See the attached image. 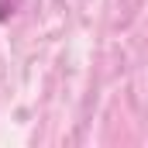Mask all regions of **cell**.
<instances>
[{"instance_id": "obj_1", "label": "cell", "mask_w": 148, "mask_h": 148, "mask_svg": "<svg viewBox=\"0 0 148 148\" xmlns=\"http://www.w3.org/2000/svg\"><path fill=\"white\" fill-rule=\"evenodd\" d=\"M17 3H21V0H0V24L14 17V10H17Z\"/></svg>"}]
</instances>
